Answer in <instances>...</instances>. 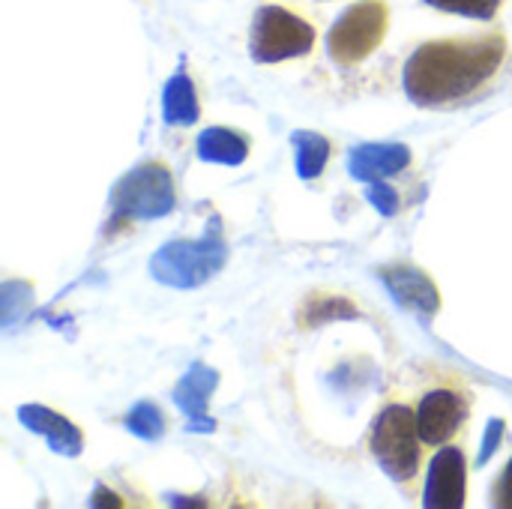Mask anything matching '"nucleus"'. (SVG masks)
<instances>
[{"label": "nucleus", "instance_id": "f257e3e1", "mask_svg": "<svg viewBox=\"0 0 512 509\" xmlns=\"http://www.w3.org/2000/svg\"><path fill=\"white\" fill-rule=\"evenodd\" d=\"M504 54V33L423 42L405 63V93L423 108L459 102L501 69Z\"/></svg>", "mask_w": 512, "mask_h": 509}, {"label": "nucleus", "instance_id": "f03ea898", "mask_svg": "<svg viewBox=\"0 0 512 509\" xmlns=\"http://www.w3.org/2000/svg\"><path fill=\"white\" fill-rule=\"evenodd\" d=\"M228 261V243L219 219H210L207 234L198 240H171L150 258V276L171 288H198L210 282Z\"/></svg>", "mask_w": 512, "mask_h": 509}, {"label": "nucleus", "instance_id": "7ed1b4c3", "mask_svg": "<svg viewBox=\"0 0 512 509\" xmlns=\"http://www.w3.org/2000/svg\"><path fill=\"white\" fill-rule=\"evenodd\" d=\"M174 204V177L162 162L135 165L117 180L111 192V213L120 225L135 219H162L174 210Z\"/></svg>", "mask_w": 512, "mask_h": 509}, {"label": "nucleus", "instance_id": "20e7f679", "mask_svg": "<svg viewBox=\"0 0 512 509\" xmlns=\"http://www.w3.org/2000/svg\"><path fill=\"white\" fill-rule=\"evenodd\" d=\"M315 48V27L303 21L297 12L264 3L249 30V54L255 63H282L291 57H303Z\"/></svg>", "mask_w": 512, "mask_h": 509}, {"label": "nucleus", "instance_id": "39448f33", "mask_svg": "<svg viewBox=\"0 0 512 509\" xmlns=\"http://www.w3.org/2000/svg\"><path fill=\"white\" fill-rule=\"evenodd\" d=\"M420 429H417V414L405 405H387L375 426H372V456L384 468L387 477L396 483L411 480L420 471Z\"/></svg>", "mask_w": 512, "mask_h": 509}, {"label": "nucleus", "instance_id": "423d86ee", "mask_svg": "<svg viewBox=\"0 0 512 509\" xmlns=\"http://www.w3.org/2000/svg\"><path fill=\"white\" fill-rule=\"evenodd\" d=\"M390 30V6L384 0H360L348 6L327 33V51L339 66H357L378 51Z\"/></svg>", "mask_w": 512, "mask_h": 509}, {"label": "nucleus", "instance_id": "0eeeda50", "mask_svg": "<svg viewBox=\"0 0 512 509\" xmlns=\"http://www.w3.org/2000/svg\"><path fill=\"white\" fill-rule=\"evenodd\" d=\"M468 492V465L459 447H444L435 453L426 477L423 507L429 509H459L465 507Z\"/></svg>", "mask_w": 512, "mask_h": 509}, {"label": "nucleus", "instance_id": "6e6552de", "mask_svg": "<svg viewBox=\"0 0 512 509\" xmlns=\"http://www.w3.org/2000/svg\"><path fill=\"white\" fill-rule=\"evenodd\" d=\"M468 420V399L453 390H432L423 396L417 408V429L423 444L441 447L447 444Z\"/></svg>", "mask_w": 512, "mask_h": 509}, {"label": "nucleus", "instance_id": "1a4fd4ad", "mask_svg": "<svg viewBox=\"0 0 512 509\" xmlns=\"http://www.w3.org/2000/svg\"><path fill=\"white\" fill-rule=\"evenodd\" d=\"M216 387H219V372L204 363H192L189 372L177 381L174 405L186 414L189 432H201V435L216 432V420L207 414V405H210V396Z\"/></svg>", "mask_w": 512, "mask_h": 509}, {"label": "nucleus", "instance_id": "9d476101", "mask_svg": "<svg viewBox=\"0 0 512 509\" xmlns=\"http://www.w3.org/2000/svg\"><path fill=\"white\" fill-rule=\"evenodd\" d=\"M381 282L387 285V291L402 309H411L420 318H432L441 309V294L432 276L414 264H387L381 270Z\"/></svg>", "mask_w": 512, "mask_h": 509}, {"label": "nucleus", "instance_id": "9b49d317", "mask_svg": "<svg viewBox=\"0 0 512 509\" xmlns=\"http://www.w3.org/2000/svg\"><path fill=\"white\" fill-rule=\"evenodd\" d=\"M18 420L24 429L36 432L39 438L48 441V447L60 456H81L84 450V435L75 423H69L63 414L45 408V405H21L18 408Z\"/></svg>", "mask_w": 512, "mask_h": 509}, {"label": "nucleus", "instance_id": "f8f14e48", "mask_svg": "<svg viewBox=\"0 0 512 509\" xmlns=\"http://www.w3.org/2000/svg\"><path fill=\"white\" fill-rule=\"evenodd\" d=\"M411 165V150L396 141L384 144H360L348 153V171L360 183L387 180L393 174H402Z\"/></svg>", "mask_w": 512, "mask_h": 509}, {"label": "nucleus", "instance_id": "ddd939ff", "mask_svg": "<svg viewBox=\"0 0 512 509\" xmlns=\"http://www.w3.org/2000/svg\"><path fill=\"white\" fill-rule=\"evenodd\" d=\"M201 108H198V96H195V84L186 75V69H177L162 90V117L168 126H192L198 120Z\"/></svg>", "mask_w": 512, "mask_h": 509}, {"label": "nucleus", "instance_id": "4468645a", "mask_svg": "<svg viewBox=\"0 0 512 509\" xmlns=\"http://www.w3.org/2000/svg\"><path fill=\"white\" fill-rule=\"evenodd\" d=\"M198 159L216 162V165H240L249 156V144L240 132L225 129V126H210L198 135Z\"/></svg>", "mask_w": 512, "mask_h": 509}, {"label": "nucleus", "instance_id": "2eb2a0df", "mask_svg": "<svg viewBox=\"0 0 512 509\" xmlns=\"http://www.w3.org/2000/svg\"><path fill=\"white\" fill-rule=\"evenodd\" d=\"M357 318H360V309L351 300H345V297H324V294L309 297L300 306V312H297V324L303 330H315V327H324L330 321H357Z\"/></svg>", "mask_w": 512, "mask_h": 509}, {"label": "nucleus", "instance_id": "dca6fc26", "mask_svg": "<svg viewBox=\"0 0 512 509\" xmlns=\"http://www.w3.org/2000/svg\"><path fill=\"white\" fill-rule=\"evenodd\" d=\"M291 144H294V153H297V174H300V180L321 177V171L327 168V159H330V141L324 135H318V132L297 129L291 135Z\"/></svg>", "mask_w": 512, "mask_h": 509}, {"label": "nucleus", "instance_id": "f3484780", "mask_svg": "<svg viewBox=\"0 0 512 509\" xmlns=\"http://www.w3.org/2000/svg\"><path fill=\"white\" fill-rule=\"evenodd\" d=\"M123 426L141 438V441H159L165 435V417L162 411L153 405V402H138L126 417H123Z\"/></svg>", "mask_w": 512, "mask_h": 509}, {"label": "nucleus", "instance_id": "a211bd4d", "mask_svg": "<svg viewBox=\"0 0 512 509\" xmlns=\"http://www.w3.org/2000/svg\"><path fill=\"white\" fill-rule=\"evenodd\" d=\"M429 6L441 9V12H453V15H465V18H480L489 21L498 15L501 0H426Z\"/></svg>", "mask_w": 512, "mask_h": 509}, {"label": "nucleus", "instance_id": "6ab92c4d", "mask_svg": "<svg viewBox=\"0 0 512 509\" xmlns=\"http://www.w3.org/2000/svg\"><path fill=\"white\" fill-rule=\"evenodd\" d=\"M366 198H369V204H372L381 216H396V213L402 210V198H399V192H396L390 183H384V180H372V183H366Z\"/></svg>", "mask_w": 512, "mask_h": 509}, {"label": "nucleus", "instance_id": "aec40b11", "mask_svg": "<svg viewBox=\"0 0 512 509\" xmlns=\"http://www.w3.org/2000/svg\"><path fill=\"white\" fill-rule=\"evenodd\" d=\"M501 441H504V420H489V429L483 435V450L477 456V465H489V459L498 453Z\"/></svg>", "mask_w": 512, "mask_h": 509}, {"label": "nucleus", "instance_id": "412c9836", "mask_svg": "<svg viewBox=\"0 0 512 509\" xmlns=\"http://www.w3.org/2000/svg\"><path fill=\"white\" fill-rule=\"evenodd\" d=\"M495 504L512 509V459L507 462V468H504V474H501V480L495 486Z\"/></svg>", "mask_w": 512, "mask_h": 509}, {"label": "nucleus", "instance_id": "4be33fe9", "mask_svg": "<svg viewBox=\"0 0 512 509\" xmlns=\"http://www.w3.org/2000/svg\"><path fill=\"white\" fill-rule=\"evenodd\" d=\"M90 504H93V507H123L120 495H114V492H111V489H105V486H96V489H93Z\"/></svg>", "mask_w": 512, "mask_h": 509}]
</instances>
